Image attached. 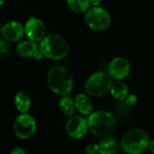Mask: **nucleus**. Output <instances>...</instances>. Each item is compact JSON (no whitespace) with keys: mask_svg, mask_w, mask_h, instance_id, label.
Instances as JSON below:
<instances>
[{"mask_svg":"<svg viewBox=\"0 0 154 154\" xmlns=\"http://www.w3.org/2000/svg\"><path fill=\"white\" fill-rule=\"evenodd\" d=\"M75 108L83 115H91L93 113L94 105L90 98L85 94H78L74 98Z\"/></svg>","mask_w":154,"mask_h":154,"instance_id":"nucleus-13","label":"nucleus"},{"mask_svg":"<svg viewBox=\"0 0 154 154\" xmlns=\"http://www.w3.org/2000/svg\"><path fill=\"white\" fill-rule=\"evenodd\" d=\"M47 85L54 94L67 95L73 87V76L66 67L63 65L54 66L47 73Z\"/></svg>","mask_w":154,"mask_h":154,"instance_id":"nucleus-1","label":"nucleus"},{"mask_svg":"<svg viewBox=\"0 0 154 154\" xmlns=\"http://www.w3.org/2000/svg\"><path fill=\"white\" fill-rule=\"evenodd\" d=\"M15 135L21 140L30 138L36 131V121L28 113H21L18 115L13 124Z\"/></svg>","mask_w":154,"mask_h":154,"instance_id":"nucleus-7","label":"nucleus"},{"mask_svg":"<svg viewBox=\"0 0 154 154\" xmlns=\"http://www.w3.org/2000/svg\"><path fill=\"white\" fill-rule=\"evenodd\" d=\"M4 2H5V0H0V7H1L4 4Z\"/></svg>","mask_w":154,"mask_h":154,"instance_id":"nucleus-26","label":"nucleus"},{"mask_svg":"<svg viewBox=\"0 0 154 154\" xmlns=\"http://www.w3.org/2000/svg\"><path fill=\"white\" fill-rule=\"evenodd\" d=\"M149 150H150V152H151L152 154H154V140H151V141L149 142Z\"/></svg>","mask_w":154,"mask_h":154,"instance_id":"nucleus-24","label":"nucleus"},{"mask_svg":"<svg viewBox=\"0 0 154 154\" xmlns=\"http://www.w3.org/2000/svg\"><path fill=\"white\" fill-rule=\"evenodd\" d=\"M17 52L19 55L25 58L32 57L35 60H40L44 56L36 43L30 40L19 43L17 46Z\"/></svg>","mask_w":154,"mask_h":154,"instance_id":"nucleus-12","label":"nucleus"},{"mask_svg":"<svg viewBox=\"0 0 154 154\" xmlns=\"http://www.w3.org/2000/svg\"><path fill=\"white\" fill-rule=\"evenodd\" d=\"M59 108L61 112L66 116H72L76 110L74 101L67 96H64L61 99L59 103Z\"/></svg>","mask_w":154,"mask_h":154,"instance_id":"nucleus-18","label":"nucleus"},{"mask_svg":"<svg viewBox=\"0 0 154 154\" xmlns=\"http://www.w3.org/2000/svg\"><path fill=\"white\" fill-rule=\"evenodd\" d=\"M86 26L94 31L102 32L111 26V16L106 9L101 7L91 8L85 15Z\"/></svg>","mask_w":154,"mask_h":154,"instance_id":"nucleus-6","label":"nucleus"},{"mask_svg":"<svg viewBox=\"0 0 154 154\" xmlns=\"http://www.w3.org/2000/svg\"><path fill=\"white\" fill-rule=\"evenodd\" d=\"M10 154H26V151L22 148H15L11 150Z\"/></svg>","mask_w":154,"mask_h":154,"instance_id":"nucleus-22","label":"nucleus"},{"mask_svg":"<svg viewBox=\"0 0 154 154\" xmlns=\"http://www.w3.org/2000/svg\"><path fill=\"white\" fill-rule=\"evenodd\" d=\"M149 135L141 129L128 131L121 140L122 149L128 154H140L149 145Z\"/></svg>","mask_w":154,"mask_h":154,"instance_id":"nucleus-3","label":"nucleus"},{"mask_svg":"<svg viewBox=\"0 0 154 154\" xmlns=\"http://www.w3.org/2000/svg\"><path fill=\"white\" fill-rule=\"evenodd\" d=\"M16 109L21 113H27L31 107V98L25 92H18L15 96Z\"/></svg>","mask_w":154,"mask_h":154,"instance_id":"nucleus-14","label":"nucleus"},{"mask_svg":"<svg viewBox=\"0 0 154 154\" xmlns=\"http://www.w3.org/2000/svg\"><path fill=\"white\" fill-rule=\"evenodd\" d=\"M25 34V27L17 21L7 23L3 26L2 35L8 42H17L20 40Z\"/></svg>","mask_w":154,"mask_h":154,"instance_id":"nucleus-11","label":"nucleus"},{"mask_svg":"<svg viewBox=\"0 0 154 154\" xmlns=\"http://www.w3.org/2000/svg\"><path fill=\"white\" fill-rule=\"evenodd\" d=\"M66 132L73 139H81L85 137L89 130L87 120L82 116L71 117L66 122Z\"/></svg>","mask_w":154,"mask_h":154,"instance_id":"nucleus-8","label":"nucleus"},{"mask_svg":"<svg viewBox=\"0 0 154 154\" xmlns=\"http://www.w3.org/2000/svg\"><path fill=\"white\" fill-rule=\"evenodd\" d=\"M39 47L43 55L52 60L63 59L69 52L67 42L56 34L46 35L41 41Z\"/></svg>","mask_w":154,"mask_h":154,"instance_id":"nucleus-4","label":"nucleus"},{"mask_svg":"<svg viewBox=\"0 0 154 154\" xmlns=\"http://www.w3.org/2000/svg\"><path fill=\"white\" fill-rule=\"evenodd\" d=\"M85 152L87 154H98V153H100L99 144H95V143L88 144L85 147Z\"/></svg>","mask_w":154,"mask_h":154,"instance_id":"nucleus-20","label":"nucleus"},{"mask_svg":"<svg viewBox=\"0 0 154 154\" xmlns=\"http://www.w3.org/2000/svg\"><path fill=\"white\" fill-rule=\"evenodd\" d=\"M25 34L33 42H41L45 35V26L42 20L35 17H31L25 26Z\"/></svg>","mask_w":154,"mask_h":154,"instance_id":"nucleus-9","label":"nucleus"},{"mask_svg":"<svg viewBox=\"0 0 154 154\" xmlns=\"http://www.w3.org/2000/svg\"><path fill=\"white\" fill-rule=\"evenodd\" d=\"M111 94L117 101H124L129 95L127 85L122 81H115L111 87Z\"/></svg>","mask_w":154,"mask_h":154,"instance_id":"nucleus-15","label":"nucleus"},{"mask_svg":"<svg viewBox=\"0 0 154 154\" xmlns=\"http://www.w3.org/2000/svg\"><path fill=\"white\" fill-rule=\"evenodd\" d=\"M11 52V46L7 40H0V59H6Z\"/></svg>","mask_w":154,"mask_h":154,"instance_id":"nucleus-19","label":"nucleus"},{"mask_svg":"<svg viewBox=\"0 0 154 154\" xmlns=\"http://www.w3.org/2000/svg\"><path fill=\"white\" fill-rule=\"evenodd\" d=\"M112 85V77L108 72H98L92 74L85 83V92L93 97L105 95Z\"/></svg>","mask_w":154,"mask_h":154,"instance_id":"nucleus-5","label":"nucleus"},{"mask_svg":"<svg viewBox=\"0 0 154 154\" xmlns=\"http://www.w3.org/2000/svg\"><path fill=\"white\" fill-rule=\"evenodd\" d=\"M91 5H93L94 7H99V5L103 2V0H90Z\"/></svg>","mask_w":154,"mask_h":154,"instance_id":"nucleus-23","label":"nucleus"},{"mask_svg":"<svg viewBox=\"0 0 154 154\" xmlns=\"http://www.w3.org/2000/svg\"><path fill=\"white\" fill-rule=\"evenodd\" d=\"M3 25L1 23V21H0V35H2V30H3Z\"/></svg>","mask_w":154,"mask_h":154,"instance_id":"nucleus-25","label":"nucleus"},{"mask_svg":"<svg viewBox=\"0 0 154 154\" xmlns=\"http://www.w3.org/2000/svg\"><path fill=\"white\" fill-rule=\"evenodd\" d=\"M131 71L130 62L124 57H116L111 61L108 66V73L112 79L122 80L128 76Z\"/></svg>","mask_w":154,"mask_h":154,"instance_id":"nucleus-10","label":"nucleus"},{"mask_svg":"<svg viewBox=\"0 0 154 154\" xmlns=\"http://www.w3.org/2000/svg\"><path fill=\"white\" fill-rule=\"evenodd\" d=\"M70 10L76 14H85L91 7L90 0H66Z\"/></svg>","mask_w":154,"mask_h":154,"instance_id":"nucleus-17","label":"nucleus"},{"mask_svg":"<svg viewBox=\"0 0 154 154\" xmlns=\"http://www.w3.org/2000/svg\"><path fill=\"white\" fill-rule=\"evenodd\" d=\"M137 96L135 95V94H129L127 97H126V99L124 100V103L128 106V107H131V106H133V105H135L136 104V103H137Z\"/></svg>","mask_w":154,"mask_h":154,"instance_id":"nucleus-21","label":"nucleus"},{"mask_svg":"<svg viewBox=\"0 0 154 154\" xmlns=\"http://www.w3.org/2000/svg\"><path fill=\"white\" fill-rule=\"evenodd\" d=\"M119 149V142L115 138H106L99 143L100 154H116Z\"/></svg>","mask_w":154,"mask_h":154,"instance_id":"nucleus-16","label":"nucleus"},{"mask_svg":"<svg viewBox=\"0 0 154 154\" xmlns=\"http://www.w3.org/2000/svg\"><path fill=\"white\" fill-rule=\"evenodd\" d=\"M90 131L98 138H108L117 127L114 115L110 112L100 110L93 112L87 119Z\"/></svg>","mask_w":154,"mask_h":154,"instance_id":"nucleus-2","label":"nucleus"}]
</instances>
